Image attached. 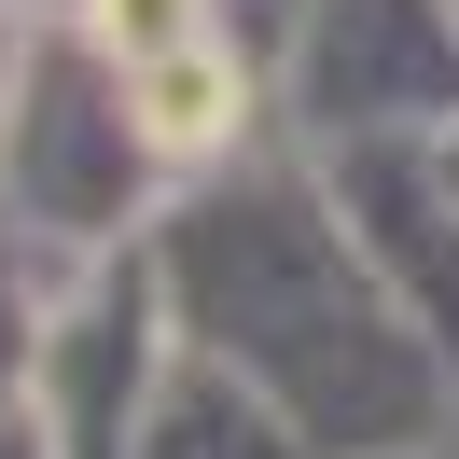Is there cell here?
Returning <instances> with one entry per match:
<instances>
[{"label": "cell", "mask_w": 459, "mask_h": 459, "mask_svg": "<svg viewBox=\"0 0 459 459\" xmlns=\"http://www.w3.org/2000/svg\"><path fill=\"white\" fill-rule=\"evenodd\" d=\"M153 279H168L181 348L264 390L307 459H390L431 431V362L403 334L390 279L362 264L348 209H320L292 168L195 181L153 237Z\"/></svg>", "instance_id": "6da1fadb"}, {"label": "cell", "mask_w": 459, "mask_h": 459, "mask_svg": "<svg viewBox=\"0 0 459 459\" xmlns=\"http://www.w3.org/2000/svg\"><path fill=\"white\" fill-rule=\"evenodd\" d=\"M153 153L126 126V84L70 14L29 29V70H14V112H0V223L29 251H70V264H112L140 251V209H153Z\"/></svg>", "instance_id": "7a4b0ae2"}, {"label": "cell", "mask_w": 459, "mask_h": 459, "mask_svg": "<svg viewBox=\"0 0 459 459\" xmlns=\"http://www.w3.org/2000/svg\"><path fill=\"white\" fill-rule=\"evenodd\" d=\"M168 362H181L168 279H153V251H112V264H84V292H56L14 418H29L42 459H140V418L168 390Z\"/></svg>", "instance_id": "3957f363"}, {"label": "cell", "mask_w": 459, "mask_h": 459, "mask_svg": "<svg viewBox=\"0 0 459 459\" xmlns=\"http://www.w3.org/2000/svg\"><path fill=\"white\" fill-rule=\"evenodd\" d=\"M292 112L334 153L459 112V0H307L292 29Z\"/></svg>", "instance_id": "277c9868"}, {"label": "cell", "mask_w": 459, "mask_h": 459, "mask_svg": "<svg viewBox=\"0 0 459 459\" xmlns=\"http://www.w3.org/2000/svg\"><path fill=\"white\" fill-rule=\"evenodd\" d=\"M140 459H307V446H292V418L264 390H237L209 348H181L168 390H153V418H140Z\"/></svg>", "instance_id": "5b68a950"}, {"label": "cell", "mask_w": 459, "mask_h": 459, "mask_svg": "<svg viewBox=\"0 0 459 459\" xmlns=\"http://www.w3.org/2000/svg\"><path fill=\"white\" fill-rule=\"evenodd\" d=\"M42 292H29V237L0 223V418H14V403H29V362H42Z\"/></svg>", "instance_id": "8992f818"}, {"label": "cell", "mask_w": 459, "mask_h": 459, "mask_svg": "<svg viewBox=\"0 0 459 459\" xmlns=\"http://www.w3.org/2000/svg\"><path fill=\"white\" fill-rule=\"evenodd\" d=\"M29 29H42L29 0H0V112H14V70H29Z\"/></svg>", "instance_id": "52a82bcc"}, {"label": "cell", "mask_w": 459, "mask_h": 459, "mask_svg": "<svg viewBox=\"0 0 459 459\" xmlns=\"http://www.w3.org/2000/svg\"><path fill=\"white\" fill-rule=\"evenodd\" d=\"M223 29H307V0H223Z\"/></svg>", "instance_id": "ba28073f"}, {"label": "cell", "mask_w": 459, "mask_h": 459, "mask_svg": "<svg viewBox=\"0 0 459 459\" xmlns=\"http://www.w3.org/2000/svg\"><path fill=\"white\" fill-rule=\"evenodd\" d=\"M431 195H446V209H459V140H446V153H431Z\"/></svg>", "instance_id": "9c48e42d"}, {"label": "cell", "mask_w": 459, "mask_h": 459, "mask_svg": "<svg viewBox=\"0 0 459 459\" xmlns=\"http://www.w3.org/2000/svg\"><path fill=\"white\" fill-rule=\"evenodd\" d=\"M0 459H42V446H29V418H0Z\"/></svg>", "instance_id": "30bf717a"}]
</instances>
